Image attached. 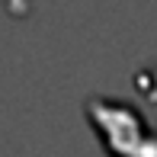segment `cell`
Here are the masks:
<instances>
[{"mask_svg": "<svg viewBox=\"0 0 157 157\" xmlns=\"http://www.w3.org/2000/svg\"><path fill=\"white\" fill-rule=\"evenodd\" d=\"M87 116L112 157H157V128L119 96H90Z\"/></svg>", "mask_w": 157, "mask_h": 157, "instance_id": "obj_1", "label": "cell"}]
</instances>
